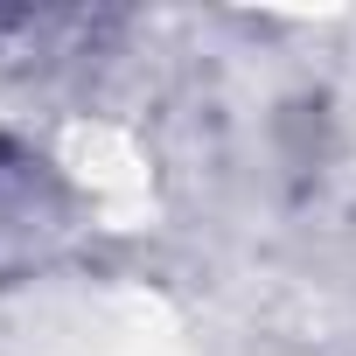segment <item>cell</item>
Masks as SVG:
<instances>
[{"mask_svg":"<svg viewBox=\"0 0 356 356\" xmlns=\"http://www.w3.org/2000/svg\"><path fill=\"white\" fill-rule=\"evenodd\" d=\"M91 15H0V56H63V42L91 35Z\"/></svg>","mask_w":356,"mask_h":356,"instance_id":"cell-1","label":"cell"},{"mask_svg":"<svg viewBox=\"0 0 356 356\" xmlns=\"http://www.w3.org/2000/svg\"><path fill=\"white\" fill-rule=\"evenodd\" d=\"M35 196H42V175H35V161H22V154H8V147H0V238L29 231V217H35Z\"/></svg>","mask_w":356,"mask_h":356,"instance_id":"cell-2","label":"cell"}]
</instances>
